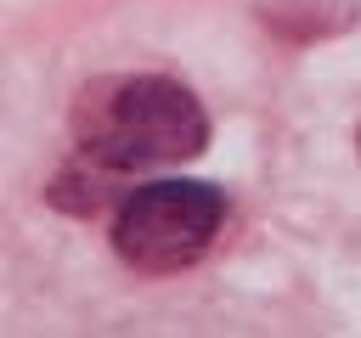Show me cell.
<instances>
[{"mask_svg":"<svg viewBox=\"0 0 361 338\" xmlns=\"http://www.w3.org/2000/svg\"><path fill=\"white\" fill-rule=\"evenodd\" d=\"M209 118L180 79L164 73H113L90 79L73 101V146L90 169L135 175L197 158Z\"/></svg>","mask_w":361,"mask_h":338,"instance_id":"6da1fadb","label":"cell"},{"mask_svg":"<svg viewBox=\"0 0 361 338\" xmlns=\"http://www.w3.org/2000/svg\"><path fill=\"white\" fill-rule=\"evenodd\" d=\"M226 225V197L209 180H152L135 186L113 214V254L141 276L186 270L209 254Z\"/></svg>","mask_w":361,"mask_h":338,"instance_id":"7a4b0ae2","label":"cell"}]
</instances>
